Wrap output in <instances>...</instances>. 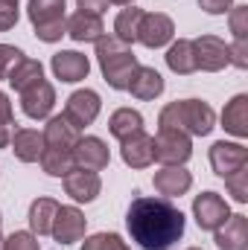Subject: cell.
Returning a JSON list of instances; mask_svg holds the SVG:
<instances>
[{
    "label": "cell",
    "instance_id": "obj_1",
    "mask_svg": "<svg viewBox=\"0 0 248 250\" xmlns=\"http://www.w3.org/2000/svg\"><path fill=\"white\" fill-rule=\"evenodd\" d=\"M184 212L170 198H134L125 212V227L140 250H173L184 236Z\"/></svg>",
    "mask_w": 248,
    "mask_h": 250
},
{
    "label": "cell",
    "instance_id": "obj_2",
    "mask_svg": "<svg viewBox=\"0 0 248 250\" xmlns=\"http://www.w3.org/2000/svg\"><path fill=\"white\" fill-rule=\"evenodd\" d=\"M158 125L161 128H178L190 137H207L216 128V114L201 99H181V102H170L161 108Z\"/></svg>",
    "mask_w": 248,
    "mask_h": 250
},
{
    "label": "cell",
    "instance_id": "obj_3",
    "mask_svg": "<svg viewBox=\"0 0 248 250\" xmlns=\"http://www.w3.org/2000/svg\"><path fill=\"white\" fill-rule=\"evenodd\" d=\"M97 62L102 70V79L114 90H125L131 82V73L140 67L137 56L131 53V44L120 41L117 35H102L97 41Z\"/></svg>",
    "mask_w": 248,
    "mask_h": 250
},
{
    "label": "cell",
    "instance_id": "obj_4",
    "mask_svg": "<svg viewBox=\"0 0 248 250\" xmlns=\"http://www.w3.org/2000/svg\"><path fill=\"white\" fill-rule=\"evenodd\" d=\"M64 6L67 0H29L26 3V15L32 21V29L38 35V41L44 44H56L64 35Z\"/></svg>",
    "mask_w": 248,
    "mask_h": 250
},
{
    "label": "cell",
    "instance_id": "obj_5",
    "mask_svg": "<svg viewBox=\"0 0 248 250\" xmlns=\"http://www.w3.org/2000/svg\"><path fill=\"white\" fill-rule=\"evenodd\" d=\"M152 143H155V160L164 166H184L193 157V140L178 128H161L158 137H152Z\"/></svg>",
    "mask_w": 248,
    "mask_h": 250
},
{
    "label": "cell",
    "instance_id": "obj_6",
    "mask_svg": "<svg viewBox=\"0 0 248 250\" xmlns=\"http://www.w3.org/2000/svg\"><path fill=\"white\" fill-rule=\"evenodd\" d=\"M193 215H196V224H198L201 230L213 233V230H219V227L228 221L231 209H228V201H225L219 192H201V195H196V201H193Z\"/></svg>",
    "mask_w": 248,
    "mask_h": 250
},
{
    "label": "cell",
    "instance_id": "obj_7",
    "mask_svg": "<svg viewBox=\"0 0 248 250\" xmlns=\"http://www.w3.org/2000/svg\"><path fill=\"white\" fill-rule=\"evenodd\" d=\"M175 35V23L170 15L164 12H143L140 18V29H137V41L149 50H161L173 41Z\"/></svg>",
    "mask_w": 248,
    "mask_h": 250
},
{
    "label": "cell",
    "instance_id": "obj_8",
    "mask_svg": "<svg viewBox=\"0 0 248 250\" xmlns=\"http://www.w3.org/2000/svg\"><path fill=\"white\" fill-rule=\"evenodd\" d=\"M193 53H196V70L204 73H219L225 70L231 59H228V44L216 35H201L193 41Z\"/></svg>",
    "mask_w": 248,
    "mask_h": 250
},
{
    "label": "cell",
    "instance_id": "obj_9",
    "mask_svg": "<svg viewBox=\"0 0 248 250\" xmlns=\"http://www.w3.org/2000/svg\"><path fill=\"white\" fill-rule=\"evenodd\" d=\"M99 108H102L99 93L91 90V87H85V90H76V93L67 96V102H64V117L76 125V128H85V125H91L99 117Z\"/></svg>",
    "mask_w": 248,
    "mask_h": 250
},
{
    "label": "cell",
    "instance_id": "obj_10",
    "mask_svg": "<svg viewBox=\"0 0 248 250\" xmlns=\"http://www.w3.org/2000/svg\"><path fill=\"white\" fill-rule=\"evenodd\" d=\"M210 166L219 178H228L234 172H240L243 166H248V148L243 143H213L210 146Z\"/></svg>",
    "mask_w": 248,
    "mask_h": 250
},
{
    "label": "cell",
    "instance_id": "obj_11",
    "mask_svg": "<svg viewBox=\"0 0 248 250\" xmlns=\"http://www.w3.org/2000/svg\"><path fill=\"white\" fill-rule=\"evenodd\" d=\"M85 230H88V218H85V212L79 207H59L50 236L59 245H73V242L85 239Z\"/></svg>",
    "mask_w": 248,
    "mask_h": 250
},
{
    "label": "cell",
    "instance_id": "obj_12",
    "mask_svg": "<svg viewBox=\"0 0 248 250\" xmlns=\"http://www.w3.org/2000/svg\"><path fill=\"white\" fill-rule=\"evenodd\" d=\"M111 163V151L99 137H79L73 146V166L88 169V172H102Z\"/></svg>",
    "mask_w": 248,
    "mask_h": 250
},
{
    "label": "cell",
    "instance_id": "obj_13",
    "mask_svg": "<svg viewBox=\"0 0 248 250\" xmlns=\"http://www.w3.org/2000/svg\"><path fill=\"white\" fill-rule=\"evenodd\" d=\"M53 105H56V90H53V84L44 82V79H41L38 84L21 90V108H24V114H26L29 120H47L50 111H53Z\"/></svg>",
    "mask_w": 248,
    "mask_h": 250
},
{
    "label": "cell",
    "instance_id": "obj_14",
    "mask_svg": "<svg viewBox=\"0 0 248 250\" xmlns=\"http://www.w3.org/2000/svg\"><path fill=\"white\" fill-rule=\"evenodd\" d=\"M62 181H64V192H67L76 204H91V201H97V195L102 192L99 175H97V172H88V169H76V166H73Z\"/></svg>",
    "mask_w": 248,
    "mask_h": 250
},
{
    "label": "cell",
    "instance_id": "obj_15",
    "mask_svg": "<svg viewBox=\"0 0 248 250\" xmlns=\"http://www.w3.org/2000/svg\"><path fill=\"white\" fill-rule=\"evenodd\" d=\"M64 35H70L79 44H97L105 35L102 18L99 15H88V12H76L64 21Z\"/></svg>",
    "mask_w": 248,
    "mask_h": 250
},
{
    "label": "cell",
    "instance_id": "obj_16",
    "mask_svg": "<svg viewBox=\"0 0 248 250\" xmlns=\"http://www.w3.org/2000/svg\"><path fill=\"white\" fill-rule=\"evenodd\" d=\"M53 76L56 79H62L67 84H73V82H82V79H88V73H91V62H88V56H82V53H76V50H62V53H56L53 56Z\"/></svg>",
    "mask_w": 248,
    "mask_h": 250
},
{
    "label": "cell",
    "instance_id": "obj_17",
    "mask_svg": "<svg viewBox=\"0 0 248 250\" xmlns=\"http://www.w3.org/2000/svg\"><path fill=\"white\" fill-rule=\"evenodd\" d=\"M41 137H44V146H47V148H70V151H73V146L79 143L82 134H79V128L70 123L64 114H59V117H50V120H47Z\"/></svg>",
    "mask_w": 248,
    "mask_h": 250
},
{
    "label": "cell",
    "instance_id": "obj_18",
    "mask_svg": "<svg viewBox=\"0 0 248 250\" xmlns=\"http://www.w3.org/2000/svg\"><path fill=\"white\" fill-rule=\"evenodd\" d=\"M152 184H155V189H158L164 198H175V195L181 198V195L190 192V187H193V175L187 172L184 166H164V169L155 172Z\"/></svg>",
    "mask_w": 248,
    "mask_h": 250
},
{
    "label": "cell",
    "instance_id": "obj_19",
    "mask_svg": "<svg viewBox=\"0 0 248 250\" xmlns=\"http://www.w3.org/2000/svg\"><path fill=\"white\" fill-rule=\"evenodd\" d=\"M120 157H123L125 166H131V169H146V166H152V160H155V143H152V137L140 131V134L123 140Z\"/></svg>",
    "mask_w": 248,
    "mask_h": 250
},
{
    "label": "cell",
    "instance_id": "obj_20",
    "mask_svg": "<svg viewBox=\"0 0 248 250\" xmlns=\"http://www.w3.org/2000/svg\"><path fill=\"white\" fill-rule=\"evenodd\" d=\"M213 233H216V248L219 250H248V218L243 212L228 215V221Z\"/></svg>",
    "mask_w": 248,
    "mask_h": 250
},
{
    "label": "cell",
    "instance_id": "obj_21",
    "mask_svg": "<svg viewBox=\"0 0 248 250\" xmlns=\"http://www.w3.org/2000/svg\"><path fill=\"white\" fill-rule=\"evenodd\" d=\"M125 90H128L134 99L149 102V99H155V96L164 93V76H161L155 67H137V70L131 73V82H128Z\"/></svg>",
    "mask_w": 248,
    "mask_h": 250
},
{
    "label": "cell",
    "instance_id": "obj_22",
    "mask_svg": "<svg viewBox=\"0 0 248 250\" xmlns=\"http://www.w3.org/2000/svg\"><path fill=\"white\" fill-rule=\"evenodd\" d=\"M9 146H12V151L21 163H38L41 154H44V137L35 128H15Z\"/></svg>",
    "mask_w": 248,
    "mask_h": 250
},
{
    "label": "cell",
    "instance_id": "obj_23",
    "mask_svg": "<svg viewBox=\"0 0 248 250\" xmlns=\"http://www.w3.org/2000/svg\"><path fill=\"white\" fill-rule=\"evenodd\" d=\"M222 128L234 137H248V93H237L225 111H222Z\"/></svg>",
    "mask_w": 248,
    "mask_h": 250
},
{
    "label": "cell",
    "instance_id": "obj_24",
    "mask_svg": "<svg viewBox=\"0 0 248 250\" xmlns=\"http://www.w3.org/2000/svg\"><path fill=\"white\" fill-rule=\"evenodd\" d=\"M59 212V204L53 198H35L29 204V233L32 236H50L53 230V218Z\"/></svg>",
    "mask_w": 248,
    "mask_h": 250
},
{
    "label": "cell",
    "instance_id": "obj_25",
    "mask_svg": "<svg viewBox=\"0 0 248 250\" xmlns=\"http://www.w3.org/2000/svg\"><path fill=\"white\" fill-rule=\"evenodd\" d=\"M108 131H111V137H117L123 143V140H128V137H134V134L143 131V114L134 111V108H117L108 117Z\"/></svg>",
    "mask_w": 248,
    "mask_h": 250
},
{
    "label": "cell",
    "instance_id": "obj_26",
    "mask_svg": "<svg viewBox=\"0 0 248 250\" xmlns=\"http://www.w3.org/2000/svg\"><path fill=\"white\" fill-rule=\"evenodd\" d=\"M44 79V64L35 62V59H21V62L15 64L12 70H9V76H6V82L21 93V90H26V87H32V84H38Z\"/></svg>",
    "mask_w": 248,
    "mask_h": 250
},
{
    "label": "cell",
    "instance_id": "obj_27",
    "mask_svg": "<svg viewBox=\"0 0 248 250\" xmlns=\"http://www.w3.org/2000/svg\"><path fill=\"white\" fill-rule=\"evenodd\" d=\"M167 67L173 70V73H178V76H190V73H196V53H193V41H187V38H178L170 50H167Z\"/></svg>",
    "mask_w": 248,
    "mask_h": 250
},
{
    "label": "cell",
    "instance_id": "obj_28",
    "mask_svg": "<svg viewBox=\"0 0 248 250\" xmlns=\"http://www.w3.org/2000/svg\"><path fill=\"white\" fill-rule=\"evenodd\" d=\"M41 169H44L50 178H64V175L73 169V151H70V148H47V146H44Z\"/></svg>",
    "mask_w": 248,
    "mask_h": 250
},
{
    "label": "cell",
    "instance_id": "obj_29",
    "mask_svg": "<svg viewBox=\"0 0 248 250\" xmlns=\"http://www.w3.org/2000/svg\"><path fill=\"white\" fill-rule=\"evenodd\" d=\"M140 18H143V9H134V6L123 9L117 15V21H114V35L120 41H125V44H134L137 41V29H140Z\"/></svg>",
    "mask_w": 248,
    "mask_h": 250
},
{
    "label": "cell",
    "instance_id": "obj_30",
    "mask_svg": "<svg viewBox=\"0 0 248 250\" xmlns=\"http://www.w3.org/2000/svg\"><path fill=\"white\" fill-rule=\"evenodd\" d=\"M79 250H131V248L125 245L123 236H117V233H97V236H88L85 245Z\"/></svg>",
    "mask_w": 248,
    "mask_h": 250
},
{
    "label": "cell",
    "instance_id": "obj_31",
    "mask_svg": "<svg viewBox=\"0 0 248 250\" xmlns=\"http://www.w3.org/2000/svg\"><path fill=\"white\" fill-rule=\"evenodd\" d=\"M15 134V117H12V102L9 96L0 90V148H9Z\"/></svg>",
    "mask_w": 248,
    "mask_h": 250
},
{
    "label": "cell",
    "instance_id": "obj_32",
    "mask_svg": "<svg viewBox=\"0 0 248 250\" xmlns=\"http://www.w3.org/2000/svg\"><path fill=\"white\" fill-rule=\"evenodd\" d=\"M225 187L234 195L237 204H246L248 201V166H243V169L234 172V175H228V178H225Z\"/></svg>",
    "mask_w": 248,
    "mask_h": 250
},
{
    "label": "cell",
    "instance_id": "obj_33",
    "mask_svg": "<svg viewBox=\"0 0 248 250\" xmlns=\"http://www.w3.org/2000/svg\"><path fill=\"white\" fill-rule=\"evenodd\" d=\"M3 250H41V245H38V236L26 230H15L9 239H3Z\"/></svg>",
    "mask_w": 248,
    "mask_h": 250
},
{
    "label": "cell",
    "instance_id": "obj_34",
    "mask_svg": "<svg viewBox=\"0 0 248 250\" xmlns=\"http://www.w3.org/2000/svg\"><path fill=\"white\" fill-rule=\"evenodd\" d=\"M18 21H21L18 0H0V32H9Z\"/></svg>",
    "mask_w": 248,
    "mask_h": 250
},
{
    "label": "cell",
    "instance_id": "obj_35",
    "mask_svg": "<svg viewBox=\"0 0 248 250\" xmlns=\"http://www.w3.org/2000/svg\"><path fill=\"white\" fill-rule=\"evenodd\" d=\"M231 32L234 38H248V6H231Z\"/></svg>",
    "mask_w": 248,
    "mask_h": 250
},
{
    "label": "cell",
    "instance_id": "obj_36",
    "mask_svg": "<svg viewBox=\"0 0 248 250\" xmlns=\"http://www.w3.org/2000/svg\"><path fill=\"white\" fill-rule=\"evenodd\" d=\"M21 59H24V53H21L18 47H12V44H0V79H6L9 70L21 62Z\"/></svg>",
    "mask_w": 248,
    "mask_h": 250
},
{
    "label": "cell",
    "instance_id": "obj_37",
    "mask_svg": "<svg viewBox=\"0 0 248 250\" xmlns=\"http://www.w3.org/2000/svg\"><path fill=\"white\" fill-rule=\"evenodd\" d=\"M228 59L231 64H237L240 70L248 67V38H237L234 44H228Z\"/></svg>",
    "mask_w": 248,
    "mask_h": 250
},
{
    "label": "cell",
    "instance_id": "obj_38",
    "mask_svg": "<svg viewBox=\"0 0 248 250\" xmlns=\"http://www.w3.org/2000/svg\"><path fill=\"white\" fill-rule=\"evenodd\" d=\"M198 6H201L207 15H225V12H231L234 0H198Z\"/></svg>",
    "mask_w": 248,
    "mask_h": 250
},
{
    "label": "cell",
    "instance_id": "obj_39",
    "mask_svg": "<svg viewBox=\"0 0 248 250\" xmlns=\"http://www.w3.org/2000/svg\"><path fill=\"white\" fill-rule=\"evenodd\" d=\"M108 3L111 0H76L79 12H88V15H102L108 9Z\"/></svg>",
    "mask_w": 248,
    "mask_h": 250
},
{
    "label": "cell",
    "instance_id": "obj_40",
    "mask_svg": "<svg viewBox=\"0 0 248 250\" xmlns=\"http://www.w3.org/2000/svg\"><path fill=\"white\" fill-rule=\"evenodd\" d=\"M111 3H117V6H131L134 0H111Z\"/></svg>",
    "mask_w": 248,
    "mask_h": 250
},
{
    "label": "cell",
    "instance_id": "obj_41",
    "mask_svg": "<svg viewBox=\"0 0 248 250\" xmlns=\"http://www.w3.org/2000/svg\"><path fill=\"white\" fill-rule=\"evenodd\" d=\"M0 250H3V236H0Z\"/></svg>",
    "mask_w": 248,
    "mask_h": 250
},
{
    "label": "cell",
    "instance_id": "obj_42",
    "mask_svg": "<svg viewBox=\"0 0 248 250\" xmlns=\"http://www.w3.org/2000/svg\"><path fill=\"white\" fill-rule=\"evenodd\" d=\"M187 250H201V248H187Z\"/></svg>",
    "mask_w": 248,
    "mask_h": 250
},
{
    "label": "cell",
    "instance_id": "obj_43",
    "mask_svg": "<svg viewBox=\"0 0 248 250\" xmlns=\"http://www.w3.org/2000/svg\"><path fill=\"white\" fill-rule=\"evenodd\" d=\"M0 224H3V215H0Z\"/></svg>",
    "mask_w": 248,
    "mask_h": 250
}]
</instances>
